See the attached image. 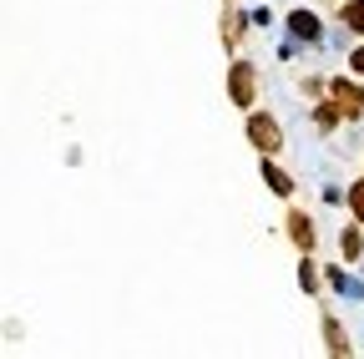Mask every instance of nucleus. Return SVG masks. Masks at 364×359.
<instances>
[{"label":"nucleus","mask_w":364,"mask_h":359,"mask_svg":"<svg viewBox=\"0 0 364 359\" xmlns=\"http://www.w3.org/2000/svg\"><path fill=\"white\" fill-rule=\"evenodd\" d=\"M344 26L354 36H364V0H349V6H344Z\"/></svg>","instance_id":"nucleus-12"},{"label":"nucleus","mask_w":364,"mask_h":359,"mask_svg":"<svg viewBox=\"0 0 364 359\" xmlns=\"http://www.w3.org/2000/svg\"><path fill=\"white\" fill-rule=\"evenodd\" d=\"M238 36H243V16H228L223 21V41H228V46H238Z\"/></svg>","instance_id":"nucleus-13"},{"label":"nucleus","mask_w":364,"mask_h":359,"mask_svg":"<svg viewBox=\"0 0 364 359\" xmlns=\"http://www.w3.org/2000/svg\"><path fill=\"white\" fill-rule=\"evenodd\" d=\"M329 92H334V102L344 107V117H359V112H364V86H359V81H334Z\"/></svg>","instance_id":"nucleus-4"},{"label":"nucleus","mask_w":364,"mask_h":359,"mask_svg":"<svg viewBox=\"0 0 364 359\" xmlns=\"http://www.w3.org/2000/svg\"><path fill=\"white\" fill-rule=\"evenodd\" d=\"M339 253L354 263V258H364V238H359V228H344L339 233Z\"/></svg>","instance_id":"nucleus-10"},{"label":"nucleus","mask_w":364,"mask_h":359,"mask_svg":"<svg viewBox=\"0 0 364 359\" xmlns=\"http://www.w3.org/2000/svg\"><path fill=\"white\" fill-rule=\"evenodd\" d=\"M248 142H253L263 157H273V152L284 147V132H279V122H273L268 112H253V117H248Z\"/></svg>","instance_id":"nucleus-2"},{"label":"nucleus","mask_w":364,"mask_h":359,"mask_svg":"<svg viewBox=\"0 0 364 359\" xmlns=\"http://www.w3.org/2000/svg\"><path fill=\"white\" fill-rule=\"evenodd\" d=\"M253 92H258V71L248 61H233V66H228V102H233V107H253Z\"/></svg>","instance_id":"nucleus-1"},{"label":"nucleus","mask_w":364,"mask_h":359,"mask_svg":"<svg viewBox=\"0 0 364 359\" xmlns=\"http://www.w3.org/2000/svg\"><path fill=\"white\" fill-rule=\"evenodd\" d=\"M318 284H324V268H314V258L304 253V263H299V289H304V294H318Z\"/></svg>","instance_id":"nucleus-9"},{"label":"nucleus","mask_w":364,"mask_h":359,"mask_svg":"<svg viewBox=\"0 0 364 359\" xmlns=\"http://www.w3.org/2000/svg\"><path fill=\"white\" fill-rule=\"evenodd\" d=\"M314 122H318V132H334L339 122H344V107L334 102V107H314Z\"/></svg>","instance_id":"nucleus-11"},{"label":"nucleus","mask_w":364,"mask_h":359,"mask_svg":"<svg viewBox=\"0 0 364 359\" xmlns=\"http://www.w3.org/2000/svg\"><path fill=\"white\" fill-rule=\"evenodd\" d=\"M263 183H268L273 193H279V198H294V177H289L279 162H268V157H263Z\"/></svg>","instance_id":"nucleus-6"},{"label":"nucleus","mask_w":364,"mask_h":359,"mask_svg":"<svg viewBox=\"0 0 364 359\" xmlns=\"http://www.w3.org/2000/svg\"><path fill=\"white\" fill-rule=\"evenodd\" d=\"M289 36H294V41H304V46H314V41L324 36V26H318V16H314V11H294V16H289Z\"/></svg>","instance_id":"nucleus-3"},{"label":"nucleus","mask_w":364,"mask_h":359,"mask_svg":"<svg viewBox=\"0 0 364 359\" xmlns=\"http://www.w3.org/2000/svg\"><path fill=\"white\" fill-rule=\"evenodd\" d=\"M349 208H354V218L364 223V183H349Z\"/></svg>","instance_id":"nucleus-14"},{"label":"nucleus","mask_w":364,"mask_h":359,"mask_svg":"<svg viewBox=\"0 0 364 359\" xmlns=\"http://www.w3.org/2000/svg\"><path fill=\"white\" fill-rule=\"evenodd\" d=\"M324 284H329L334 294H344V299H364V284H354L344 268H324Z\"/></svg>","instance_id":"nucleus-7"},{"label":"nucleus","mask_w":364,"mask_h":359,"mask_svg":"<svg viewBox=\"0 0 364 359\" xmlns=\"http://www.w3.org/2000/svg\"><path fill=\"white\" fill-rule=\"evenodd\" d=\"M318 324H324V344H329V354H349V334H344L339 319H318Z\"/></svg>","instance_id":"nucleus-8"},{"label":"nucleus","mask_w":364,"mask_h":359,"mask_svg":"<svg viewBox=\"0 0 364 359\" xmlns=\"http://www.w3.org/2000/svg\"><path fill=\"white\" fill-rule=\"evenodd\" d=\"M349 71H354V76H364V46H354V51H349Z\"/></svg>","instance_id":"nucleus-15"},{"label":"nucleus","mask_w":364,"mask_h":359,"mask_svg":"<svg viewBox=\"0 0 364 359\" xmlns=\"http://www.w3.org/2000/svg\"><path fill=\"white\" fill-rule=\"evenodd\" d=\"M289 238H294V248H304V253H314V223H309V213H289Z\"/></svg>","instance_id":"nucleus-5"}]
</instances>
